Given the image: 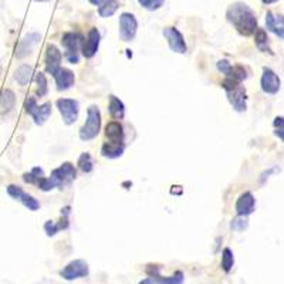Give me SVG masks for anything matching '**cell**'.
Here are the masks:
<instances>
[{
  "label": "cell",
  "mask_w": 284,
  "mask_h": 284,
  "mask_svg": "<svg viewBox=\"0 0 284 284\" xmlns=\"http://www.w3.org/2000/svg\"><path fill=\"white\" fill-rule=\"evenodd\" d=\"M118 9V2L117 0H103L98 8V15L101 17L112 16Z\"/></svg>",
  "instance_id": "obj_24"
},
{
  "label": "cell",
  "mask_w": 284,
  "mask_h": 284,
  "mask_svg": "<svg viewBox=\"0 0 284 284\" xmlns=\"http://www.w3.org/2000/svg\"><path fill=\"white\" fill-rule=\"evenodd\" d=\"M90 2H91L93 5H97V6H100V3H101L103 0H90Z\"/></svg>",
  "instance_id": "obj_39"
},
{
  "label": "cell",
  "mask_w": 284,
  "mask_h": 284,
  "mask_svg": "<svg viewBox=\"0 0 284 284\" xmlns=\"http://www.w3.org/2000/svg\"><path fill=\"white\" fill-rule=\"evenodd\" d=\"M138 22L134 15L122 13L119 16V37L122 41H132L136 36Z\"/></svg>",
  "instance_id": "obj_8"
},
{
  "label": "cell",
  "mask_w": 284,
  "mask_h": 284,
  "mask_svg": "<svg viewBox=\"0 0 284 284\" xmlns=\"http://www.w3.org/2000/svg\"><path fill=\"white\" fill-rule=\"evenodd\" d=\"M226 77H230V79H235L237 80V81H243V80L247 79V71H246V68L243 67V65H239V64H236V65H230L229 70L226 71V74H225Z\"/></svg>",
  "instance_id": "obj_26"
},
{
  "label": "cell",
  "mask_w": 284,
  "mask_h": 284,
  "mask_svg": "<svg viewBox=\"0 0 284 284\" xmlns=\"http://www.w3.org/2000/svg\"><path fill=\"white\" fill-rule=\"evenodd\" d=\"M233 264H235V257H233V252L230 250L229 247H225L223 249V253H222V268L229 273L230 270L233 268Z\"/></svg>",
  "instance_id": "obj_28"
},
{
  "label": "cell",
  "mask_w": 284,
  "mask_h": 284,
  "mask_svg": "<svg viewBox=\"0 0 284 284\" xmlns=\"http://www.w3.org/2000/svg\"><path fill=\"white\" fill-rule=\"evenodd\" d=\"M16 105V95L12 90H3L0 93V112L8 114Z\"/></svg>",
  "instance_id": "obj_22"
},
{
  "label": "cell",
  "mask_w": 284,
  "mask_h": 284,
  "mask_svg": "<svg viewBox=\"0 0 284 284\" xmlns=\"http://www.w3.org/2000/svg\"><path fill=\"white\" fill-rule=\"evenodd\" d=\"M44 230H46V233H47V236H55L58 232H60V226H58V223H55L53 221H47L46 222V225H44Z\"/></svg>",
  "instance_id": "obj_36"
},
{
  "label": "cell",
  "mask_w": 284,
  "mask_h": 284,
  "mask_svg": "<svg viewBox=\"0 0 284 284\" xmlns=\"http://www.w3.org/2000/svg\"><path fill=\"white\" fill-rule=\"evenodd\" d=\"M254 207H256V199L253 196L252 192H245L239 196L236 202L237 215L249 216L254 212Z\"/></svg>",
  "instance_id": "obj_15"
},
{
  "label": "cell",
  "mask_w": 284,
  "mask_h": 284,
  "mask_svg": "<svg viewBox=\"0 0 284 284\" xmlns=\"http://www.w3.org/2000/svg\"><path fill=\"white\" fill-rule=\"evenodd\" d=\"M273 125L276 128L274 134L284 142V117H276L273 121Z\"/></svg>",
  "instance_id": "obj_34"
},
{
  "label": "cell",
  "mask_w": 284,
  "mask_h": 284,
  "mask_svg": "<svg viewBox=\"0 0 284 284\" xmlns=\"http://www.w3.org/2000/svg\"><path fill=\"white\" fill-rule=\"evenodd\" d=\"M124 151H125V144L124 142L107 141L104 142L103 148H101V155L104 158L117 159L119 157H122Z\"/></svg>",
  "instance_id": "obj_18"
},
{
  "label": "cell",
  "mask_w": 284,
  "mask_h": 284,
  "mask_svg": "<svg viewBox=\"0 0 284 284\" xmlns=\"http://www.w3.org/2000/svg\"><path fill=\"white\" fill-rule=\"evenodd\" d=\"M61 60H63L61 51L54 44H48L46 48V71L48 74L53 76L61 67Z\"/></svg>",
  "instance_id": "obj_13"
},
{
  "label": "cell",
  "mask_w": 284,
  "mask_h": 284,
  "mask_svg": "<svg viewBox=\"0 0 284 284\" xmlns=\"http://www.w3.org/2000/svg\"><path fill=\"white\" fill-rule=\"evenodd\" d=\"M108 111H110V115L112 119L121 121V119H124V117H125V105L115 95H110Z\"/></svg>",
  "instance_id": "obj_21"
},
{
  "label": "cell",
  "mask_w": 284,
  "mask_h": 284,
  "mask_svg": "<svg viewBox=\"0 0 284 284\" xmlns=\"http://www.w3.org/2000/svg\"><path fill=\"white\" fill-rule=\"evenodd\" d=\"M8 193L13 197L15 200H20V197H22V195L24 193V190L22 189L20 186H17V185H9Z\"/></svg>",
  "instance_id": "obj_37"
},
{
  "label": "cell",
  "mask_w": 284,
  "mask_h": 284,
  "mask_svg": "<svg viewBox=\"0 0 284 284\" xmlns=\"http://www.w3.org/2000/svg\"><path fill=\"white\" fill-rule=\"evenodd\" d=\"M266 26L267 30L274 33L277 37L284 40V16L283 15H274L273 12H267L266 15Z\"/></svg>",
  "instance_id": "obj_17"
},
{
  "label": "cell",
  "mask_w": 284,
  "mask_h": 284,
  "mask_svg": "<svg viewBox=\"0 0 284 284\" xmlns=\"http://www.w3.org/2000/svg\"><path fill=\"white\" fill-rule=\"evenodd\" d=\"M40 40H41V36H40L39 33H30V34H27V36L20 41V44H19V47H17V58H23L26 55L30 54L33 51V48H34V46L39 43Z\"/></svg>",
  "instance_id": "obj_16"
},
{
  "label": "cell",
  "mask_w": 284,
  "mask_h": 284,
  "mask_svg": "<svg viewBox=\"0 0 284 284\" xmlns=\"http://www.w3.org/2000/svg\"><path fill=\"white\" fill-rule=\"evenodd\" d=\"M50 178L54 182L57 188H63L65 185H70L71 182L77 178V171L71 162H64L63 165L58 166L51 172Z\"/></svg>",
  "instance_id": "obj_6"
},
{
  "label": "cell",
  "mask_w": 284,
  "mask_h": 284,
  "mask_svg": "<svg viewBox=\"0 0 284 284\" xmlns=\"http://www.w3.org/2000/svg\"><path fill=\"white\" fill-rule=\"evenodd\" d=\"M105 136L108 141L115 142H124L125 139V134H124V126L121 125V122L114 119L105 125Z\"/></svg>",
  "instance_id": "obj_20"
},
{
  "label": "cell",
  "mask_w": 284,
  "mask_h": 284,
  "mask_svg": "<svg viewBox=\"0 0 284 284\" xmlns=\"http://www.w3.org/2000/svg\"><path fill=\"white\" fill-rule=\"evenodd\" d=\"M20 202H22V203H23V205L26 206L29 210H33V212H34V210H37V209L40 207L39 200H37L36 197L30 196V195H29V193H26V192H24L23 195H22V197H20Z\"/></svg>",
  "instance_id": "obj_30"
},
{
  "label": "cell",
  "mask_w": 284,
  "mask_h": 284,
  "mask_svg": "<svg viewBox=\"0 0 284 284\" xmlns=\"http://www.w3.org/2000/svg\"><path fill=\"white\" fill-rule=\"evenodd\" d=\"M43 176H44V171L39 166H36V168H33L30 172H26L23 175V181L26 183H30V185H37L40 178H43Z\"/></svg>",
  "instance_id": "obj_27"
},
{
  "label": "cell",
  "mask_w": 284,
  "mask_h": 284,
  "mask_svg": "<svg viewBox=\"0 0 284 284\" xmlns=\"http://www.w3.org/2000/svg\"><path fill=\"white\" fill-rule=\"evenodd\" d=\"M216 65H218V70L221 71L222 74H226V71L229 70V67L232 64H230L228 60H219Z\"/></svg>",
  "instance_id": "obj_38"
},
{
  "label": "cell",
  "mask_w": 284,
  "mask_h": 284,
  "mask_svg": "<svg viewBox=\"0 0 284 284\" xmlns=\"http://www.w3.org/2000/svg\"><path fill=\"white\" fill-rule=\"evenodd\" d=\"M55 104H57V108H58L61 117H63L64 124L65 125H73L79 118V101L73 100V98H60V100H57Z\"/></svg>",
  "instance_id": "obj_5"
},
{
  "label": "cell",
  "mask_w": 284,
  "mask_h": 284,
  "mask_svg": "<svg viewBox=\"0 0 284 284\" xmlns=\"http://www.w3.org/2000/svg\"><path fill=\"white\" fill-rule=\"evenodd\" d=\"M280 79L274 71L271 68L264 67L263 68V76H261V90L266 93V94L274 95L278 93L280 90Z\"/></svg>",
  "instance_id": "obj_11"
},
{
  "label": "cell",
  "mask_w": 284,
  "mask_h": 284,
  "mask_svg": "<svg viewBox=\"0 0 284 284\" xmlns=\"http://www.w3.org/2000/svg\"><path fill=\"white\" fill-rule=\"evenodd\" d=\"M53 77L55 80V86H57V90L58 91H65L74 86L76 83V77H74V73L68 68H63L60 67L58 70L55 71L53 74Z\"/></svg>",
  "instance_id": "obj_14"
},
{
  "label": "cell",
  "mask_w": 284,
  "mask_h": 284,
  "mask_svg": "<svg viewBox=\"0 0 284 284\" xmlns=\"http://www.w3.org/2000/svg\"><path fill=\"white\" fill-rule=\"evenodd\" d=\"M32 77H33V67L32 65H29V64L20 65V67L16 70V73H15V79H16V81L22 86V87L27 86V84L30 83Z\"/></svg>",
  "instance_id": "obj_23"
},
{
  "label": "cell",
  "mask_w": 284,
  "mask_h": 284,
  "mask_svg": "<svg viewBox=\"0 0 284 284\" xmlns=\"http://www.w3.org/2000/svg\"><path fill=\"white\" fill-rule=\"evenodd\" d=\"M226 94H228V100H229V103L232 104L233 110H236L237 112H243V111H246V108H247V104H246V101H247V94H246V90L245 87L242 86V83L237 84L236 87L228 90Z\"/></svg>",
  "instance_id": "obj_10"
},
{
  "label": "cell",
  "mask_w": 284,
  "mask_h": 284,
  "mask_svg": "<svg viewBox=\"0 0 284 284\" xmlns=\"http://www.w3.org/2000/svg\"><path fill=\"white\" fill-rule=\"evenodd\" d=\"M277 0H263V3H266V5H271V3H276Z\"/></svg>",
  "instance_id": "obj_40"
},
{
  "label": "cell",
  "mask_w": 284,
  "mask_h": 284,
  "mask_svg": "<svg viewBox=\"0 0 284 284\" xmlns=\"http://www.w3.org/2000/svg\"><path fill=\"white\" fill-rule=\"evenodd\" d=\"M100 40H101V34L100 32L93 27L90 32H88L87 40L83 43V47H81V51H83V55L86 58H93L97 51H98V47H100Z\"/></svg>",
  "instance_id": "obj_12"
},
{
  "label": "cell",
  "mask_w": 284,
  "mask_h": 284,
  "mask_svg": "<svg viewBox=\"0 0 284 284\" xmlns=\"http://www.w3.org/2000/svg\"><path fill=\"white\" fill-rule=\"evenodd\" d=\"M36 83H37V94H39L40 97L47 94V79H46L44 73H37V74H36Z\"/></svg>",
  "instance_id": "obj_32"
},
{
  "label": "cell",
  "mask_w": 284,
  "mask_h": 284,
  "mask_svg": "<svg viewBox=\"0 0 284 284\" xmlns=\"http://www.w3.org/2000/svg\"><path fill=\"white\" fill-rule=\"evenodd\" d=\"M183 273L182 271H175L171 277H161V276H151L148 278H144L138 284H182L183 283Z\"/></svg>",
  "instance_id": "obj_19"
},
{
  "label": "cell",
  "mask_w": 284,
  "mask_h": 284,
  "mask_svg": "<svg viewBox=\"0 0 284 284\" xmlns=\"http://www.w3.org/2000/svg\"><path fill=\"white\" fill-rule=\"evenodd\" d=\"M164 36H165L166 41H168V46L174 53H179V54L186 53L188 47H186L185 39H183L182 33L176 27H166V29H164Z\"/></svg>",
  "instance_id": "obj_9"
},
{
  "label": "cell",
  "mask_w": 284,
  "mask_h": 284,
  "mask_svg": "<svg viewBox=\"0 0 284 284\" xmlns=\"http://www.w3.org/2000/svg\"><path fill=\"white\" fill-rule=\"evenodd\" d=\"M101 129V112L97 105H90L87 110V119L86 124L80 129V139L81 141H91Z\"/></svg>",
  "instance_id": "obj_2"
},
{
  "label": "cell",
  "mask_w": 284,
  "mask_h": 284,
  "mask_svg": "<svg viewBox=\"0 0 284 284\" xmlns=\"http://www.w3.org/2000/svg\"><path fill=\"white\" fill-rule=\"evenodd\" d=\"M88 273H90V268H88L87 261L79 259V260L70 261V263L60 271V276L63 277L64 280L71 281V280H76V278L87 277Z\"/></svg>",
  "instance_id": "obj_7"
},
{
  "label": "cell",
  "mask_w": 284,
  "mask_h": 284,
  "mask_svg": "<svg viewBox=\"0 0 284 284\" xmlns=\"http://www.w3.org/2000/svg\"><path fill=\"white\" fill-rule=\"evenodd\" d=\"M138 2L142 8L148 9V10H158L165 3V0H138Z\"/></svg>",
  "instance_id": "obj_33"
},
{
  "label": "cell",
  "mask_w": 284,
  "mask_h": 284,
  "mask_svg": "<svg viewBox=\"0 0 284 284\" xmlns=\"http://www.w3.org/2000/svg\"><path fill=\"white\" fill-rule=\"evenodd\" d=\"M254 43H256V46L257 48L260 50V51H268V53H271V50L268 47V37H267V33L264 29H256V34H254Z\"/></svg>",
  "instance_id": "obj_25"
},
{
  "label": "cell",
  "mask_w": 284,
  "mask_h": 284,
  "mask_svg": "<svg viewBox=\"0 0 284 284\" xmlns=\"http://www.w3.org/2000/svg\"><path fill=\"white\" fill-rule=\"evenodd\" d=\"M247 226H249L247 218L242 216V215H237L236 218L232 221V223H230V228L235 230V232H243V230L247 229Z\"/></svg>",
  "instance_id": "obj_31"
},
{
  "label": "cell",
  "mask_w": 284,
  "mask_h": 284,
  "mask_svg": "<svg viewBox=\"0 0 284 284\" xmlns=\"http://www.w3.org/2000/svg\"><path fill=\"white\" fill-rule=\"evenodd\" d=\"M226 17H228L230 23L233 24V27L236 29L237 33L242 34V36H246V37L252 36L257 29L256 13L245 3L237 2L235 5H232L226 12Z\"/></svg>",
  "instance_id": "obj_1"
},
{
  "label": "cell",
  "mask_w": 284,
  "mask_h": 284,
  "mask_svg": "<svg viewBox=\"0 0 284 284\" xmlns=\"http://www.w3.org/2000/svg\"><path fill=\"white\" fill-rule=\"evenodd\" d=\"M79 168L84 174H90L93 171V159L88 152H83L79 158Z\"/></svg>",
  "instance_id": "obj_29"
},
{
  "label": "cell",
  "mask_w": 284,
  "mask_h": 284,
  "mask_svg": "<svg viewBox=\"0 0 284 284\" xmlns=\"http://www.w3.org/2000/svg\"><path fill=\"white\" fill-rule=\"evenodd\" d=\"M61 44L65 48V58L68 60V63H79L80 47H83V37L79 33H64L61 37Z\"/></svg>",
  "instance_id": "obj_4"
},
{
  "label": "cell",
  "mask_w": 284,
  "mask_h": 284,
  "mask_svg": "<svg viewBox=\"0 0 284 284\" xmlns=\"http://www.w3.org/2000/svg\"><path fill=\"white\" fill-rule=\"evenodd\" d=\"M27 114H30L37 125H43L51 115V103H44L39 105L36 97H29L24 103Z\"/></svg>",
  "instance_id": "obj_3"
},
{
  "label": "cell",
  "mask_w": 284,
  "mask_h": 284,
  "mask_svg": "<svg viewBox=\"0 0 284 284\" xmlns=\"http://www.w3.org/2000/svg\"><path fill=\"white\" fill-rule=\"evenodd\" d=\"M37 186H39V189L44 190V192H48V190L57 188L54 182L51 181V178H46V176L40 178V181L37 182Z\"/></svg>",
  "instance_id": "obj_35"
}]
</instances>
